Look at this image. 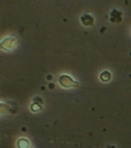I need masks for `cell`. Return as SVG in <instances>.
I'll return each mask as SVG.
<instances>
[{
    "label": "cell",
    "mask_w": 131,
    "mask_h": 148,
    "mask_svg": "<svg viewBox=\"0 0 131 148\" xmlns=\"http://www.w3.org/2000/svg\"><path fill=\"white\" fill-rule=\"evenodd\" d=\"M60 84L65 88L73 87V86H78V83L73 80L69 76L67 75H61L58 79Z\"/></svg>",
    "instance_id": "1"
},
{
    "label": "cell",
    "mask_w": 131,
    "mask_h": 148,
    "mask_svg": "<svg viewBox=\"0 0 131 148\" xmlns=\"http://www.w3.org/2000/svg\"><path fill=\"white\" fill-rule=\"evenodd\" d=\"M15 43H16V39L15 38L8 37V38H5V39L2 40V42H1V45H0V47L4 50H11L14 48Z\"/></svg>",
    "instance_id": "2"
},
{
    "label": "cell",
    "mask_w": 131,
    "mask_h": 148,
    "mask_svg": "<svg viewBox=\"0 0 131 148\" xmlns=\"http://www.w3.org/2000/svg\"><path fill=\"white\" fill-rule=\"evenodd\" d=\"M121 16L122 12L118 11L117 9H113L111 12H110V20L113 22V23H118L121 21Z\"/></svg>",
    "instance_id": "3"
},
{
    "label": "cell",
    "mask_w": 131,
    "mask_h": 148,
    "mask_svg": "<svg viewBox=\"0 0 131 148\" xmlns=\"http://www.w3.org/2000/svg\"><path fill=\"white\" fill-rule=\"evenodd\" d=\"M80 21L84 25H92L94 24V17L88 14H84L80 17Z\"/></svg>",
    "instance_id": "4"
},
{
    "label": "cell",
    "mask_w": 131,
    "mask_h": 148,
    "mask_svg": "<svg viewBox=\"0 0 131 148\" xmlns=\"http://www.w3.org/2000/svg\"><path fill=\"white\" fill-rule=\"evenodd\" d=\"M17 146L18 148H28L29 147V142L25 139L21 138L17 142Z\"/></svg>",
    "instance_id": "5"
},
{
    "label": "cell",
    "mask_w": 131,
    "mask_h": 148,
    "mask_svg": "<svg viewBox=\"0 0 131 148\" xmlns=\"http://www.w3.org/2000/svg\"><path fill=\"white\" fill-rule=\"evenodd\" d=\"M100 78H101V80L103 81V82H107V81L110 80V78H111V74H110V73H109L108 71H104L101 74Z\"/></svg>",
    "instance_id": "6"
},
{
    "label": "cell",
    "mask_w": 131,
    "mask_h": 148,
    "mask_svg": "<svg viewBox=\"0 0 131 148\" xmlns=\"http://www.w3.org/2000/svg\"><path fill=\"white\" fill-rule=\"evenodd\" d=\"M32 106L31 107V108H32V110L34 111V112H36V111L40 110L41 109V106H40V105H38V103H33Z\"/></svg>",
    "instance_id": "7"
},
{
    "label": "cell",
    "mask_w": 131,
    "mask_h": 148,
    "mask_svg": "<svg viewBox=\"0 0 131 148\" xmlns=\"http://www.w3.org/2000/svg\"><path fill=\"white\" fill-rule=\"evenodd\" d=\"M28 148H32V147H28Z\"/></svg>",
    "instance_id": "8"
}]
</instances>
